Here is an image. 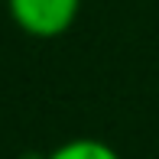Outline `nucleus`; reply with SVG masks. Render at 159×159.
I'll return each mask as SVG.
<instances>
[{
	"instance_id": "1",
	"label": "nucleus",
	"mask_w": 159,
	"mask_h": 159,
	"mask_svg": "<svg viewBox=\"0 0 159 159\" xmlns=\"http://www.w3.org/2000/svg\"><path fill=\"white\" fill-rule=\"evenodd\" d=\"M7 16L30 39H59L78 23L81 0H3Z\"/></svg>"
},
{
	"instance_id": "2",
	"label": "nucleus",
	"mask_w": 159,
	"mask_h": 159,
	"mask_svg": "<svg viewBox=\"0 0 159 159\" xmlns=\"http://www.w3.org/2000/svg\"><path fill=\"white\" fill-rule=\"evenodd\" d=\"M39 159H124V156L111 143L98 140V136H75V140H65L59 146H52Z\"/></svg>"
}]
</instances>
